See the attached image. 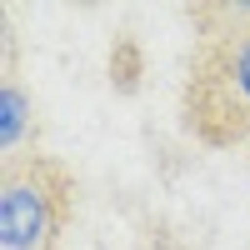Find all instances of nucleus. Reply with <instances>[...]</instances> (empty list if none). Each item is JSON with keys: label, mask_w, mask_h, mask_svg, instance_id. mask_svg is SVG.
Wrapping results in <instances>:
<instances>
[{"label": "nucleus", "mask_w": 250, "mask_h": 250, "mask_svg": "<svg viewBox=\"0 0 250 250\" xmlns=\"http://www.w3.org/2000/svg\"><path fill=\"white\" fill-rule=\"evenodd\" d=\"M230 75H235V90L250 100V40H245V45L235 50V65H230Z\"/></svg>", "instance_id": "7ed1b4c3"}, {"label": "nucleus", "mask_w": 250, "mask_h": 250, "mask_svg": "<svg viewBox=\"0 0 250 250\" xmlns=\"http://www.w3.org/2000/svg\"><path fill=\"white\" fill-rule=\"evenodd\" d=\"M50 235V200L40 185L10 180L0 195V240L5 250H40Z\"/></svg>", "instance_id": "f257e3e1"}, {"label": "nucleus", "mask_w": 250, "mask_h": 250, "mask_svg": "<svg viewBox=\"0 0 250 250\" xmlns=\"http://www.w3.org/2000/svg\"><path fill=\"white\" fill-rule=\"evenodd\" d=\"M25 125H30V95L20 85H5L0 90V145L15 150L20 135H25Z\"/></svg>", "instance_id": "f03ea898"}]
</instances>
